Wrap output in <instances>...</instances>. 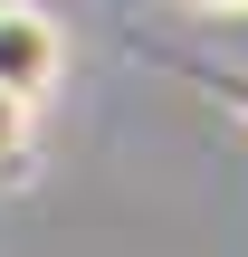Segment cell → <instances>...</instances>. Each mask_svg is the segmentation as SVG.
I'll list each match as a JSON object with an SVG mask.
<instances>
[{"instance_id": "obj_2", "label": "cell", "mask_w": 248, "mask_h": 257, "mask_svg": "<svg viewBox=\"0 0 248 257\" xmlns=\"http://www.w3.org/2000/svg\"><path fill=\"white\" fill-rule=\"evenodd\" d=\"M162 67H182L210 105H229V114H248V67H210V57H162Z\"/></svg>"}, {"instance_id": "obj_3", "label": "cell", "mask_w": 248, "mask_h": 257, "mask_svg": "<svg viewBox=\"0 0 248 257\" xmlns=\"http://www.w3.org/2000/svg\"><path fill=\"white\" fill-rule=\"evenodd\" d=\"M19 143H29V105H19V95H0V172L19 162Z\"/></svg>"}, {"instance_id": "obj_1", "label": "cell", "mask_w": 248, "mask_h": 257, "mask_svg": "<svg viewBox=\"0 0 248 257\" xmlns=\"http://www.w3.org/2000/svg\"><path fill=\"white\" fill-rule=\"evenodd\" d=\"M57 76H67V38H57V19H48L38 0H0V95L38 105Z\"/></svg>"}, {"instance_id": "obj_4", "label": "cell", "mask_w": 248, "mask_h": 257, "mask_svg": "<svg viewBox=\"0 0 248 257\" xmlns=\"http://www.w3.org/2000/svg\"><path fill=\"white\" fill-rule=\"evenodd\" d=\"M201 10H229V19H248V0H201Z\"/></svg>"}]
</instances>
